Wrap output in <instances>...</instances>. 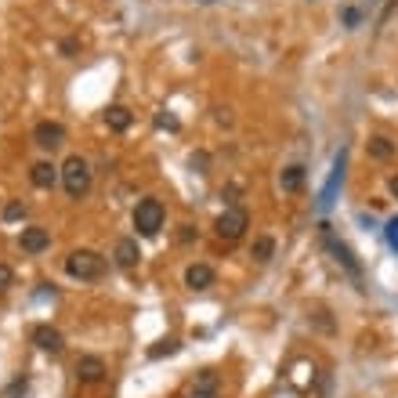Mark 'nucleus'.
Returning a JSON list of instances; mask_svg holds the SVG:
<instances>
[{"label":"nucleus","mask_w":398,"mask_h":398,"mask_svg":"<svg viewBox=\"0 0 398 398\" xmlns=\"http://www.w3.org/2000/svg\"><path fill=\"white\" fill-rule=\"evenodd\" d=\"M33 344H37L40 351H47V355H62L66 336L58 333L54 326H33Z\"/></svg>","instance_id":"obj_10"},{"label":"nucleus","mask_w":398,"mask_h":398,"mask_svg":"<svg viewBox=\"0 0 398 398\" xmlns=\"http://www.w3.org/2000/svg\"><path fill=\"white\" fill-rule=\"evenodd\" d=\"M271 254H275V239H271V235H257L254 247H250V257H254L257 264H268Z\"/></svg>","instance_id":"obj_17"},{"label":"nucleus","mask_w":398,"mask_h":398,"mask_svg":"<svg viewBox=\"0 0 398 398\" xmlns=\"http://www.w3.org/2000/svg\"><path fill=\"white\" fill-rule=\"evenodd\" d=\"M387 189H391V196H394V199H398V174H394V177H391V185H387Z\"/></svg>","instance_id":"obj_29"},{"label":"nucleus","mask_w":398,"mask_h":398,"mask_svg":"<svg viewBox=\"0 0 398 398\" xmlns=\"http://www.w3.org/2000/svg\"><path fill=\"white\" fill-rule=\"evenodd\" d=\"M22 218H25V203L22 199H11L4 206V221H22Z\"/></svg>","instance_id":"obj_20"},{"label":"nucleus","mask_w":398,"mask_h":398,"mask_svg":"<svg viewBox=\"0 0 398 398\" xmlns=\"http://www.w3.org/2000/svg\"><path fill=\"white\" fill-rule=\"evenodd\" d=\"M203 4H213V0H203Z\"/></svg>","instance_id":"obj_30"},{"label":"nucleus","mask_w":398,"mask_h":398,"mask_svg":"<svg viewBox=\"0 0 398 398\" xmlns=\"http://www.w3.org/2000/svg\"><path fill=\"white\" fill-rule=\"evenodd\" d=\"M177 348H181V344L174 341V336H167V341H160L156 348H148V358H163V355H174Z\"/></svg>","instance_id":"obj_19"},{"label":"nucleus","mask_w":398,"mask_h":398,"mask_svg":"<svg viewBox=\"0 0 398 398\" xmlns=\"http://www.w3.org/2000/svg\"><path fill=\"white\" fill-rule=\"evenodd\" d=\"M370 156H373V160H391V156H394V145H391L384 134H377V138H370Z\"/></svg>","instance_id":"obj_18"},{"label":"nucleus","mask_w":398,"mask_h":398,"mask_svg":"<svg viewBox=\"0 0 398 398\" xmlns=\"http://www.w3.org/2000/svg\"><path fill=\"white\" fill-rule=\"evenodd\" d=\"M344 163H348V152L341 148V156L333 160V170H329V177H326V189H322V196H319V206H322V210L333 203L336 189H341V181H344Z\"/></svg>","instance_id":"obj_9"},{"label":"nucleus","mask_w":398,"mask_h":398,"mask_svg":"<svg viewBox=\"0 0 398 398\" xmlns=\"http://www.w3.org/2000/svg\"><path fill=\"white\" fill-rule=\"evenodd\" d=\"M156 127H167V131H177V119H174V116H167V112H160V116H156Z\"/></svg>","instance_id":"obj_24"},{"label":"nucleus","mask_w":398,"mask_h":398,"mask_svg":"<svg viewBox=\"0 0 398 398\" xmlns=\"http://www.w3.org/2000/svg\"><path fill=\"white\" fill-rule=\"evenodd\" d=\"M11 283H15V271H11L8 264H0V293H4Z\"/></svg>","instance_id":"obj_22"},{"label":"nucleus","mask_w":398,"mask_h":398,"mask_svg":"<svg viewBox=\"0 0 398 398\" xmlns=\"http://www.w3.org/2000/svg\"><path fill=\"white\" fill-rule=\"evenodd\" d=\"M247 228H250V213L242 206H228L221 218L213 221V232H218V239H225V242H235Z\"/></svg>","instance_id":"obj_4"},{"label":"nucleus","mask_w":398,"mask_h":398,"mask_svg":"<svg viewBox=\"0 0 398 398\" xmlns=\"http://www.w3.org/2000/svg\"><path fill=\"white\" fill-rule=\"evenodd\" d=\"M185 286H189V290H210V286H213V268H210V264H189Z\"/></svg>","instance_id":"obj_12"},{"label":"nucleus","mask_w":398,"mask_h":398,"mask_svg":"<svg viewBox=\"0 0 398 398\" xmlns=\"http://www.w3.org/2000/svg\"><path fill=\"white\" fill-rule=\"evenodd\" d=\"M18 247H22V254H44V250L51 247V232H47V228H40V225H33V228H22V235H18Z\"/></svg>","instance_id":"obj_7"},{"label":"nucleus","mask_w":398,"mask_h":398,"mask_svg":"<svg viewBox=\"0 0 398 398\" xmlns=\"http://www.w3.org/2000/svg\"><path fill=\"white\" fill-rule=\"evenodd\" d=\"M105 124H109L112 131H127V127H131V109H127V105H109V109H105Z\"/></svg>","instance_id":"obj_15"},{"label":"nucleus","mask_w":398,"mask_h":398,"mask_svg":"<svg viewBox=\"0 0 398 398\" xmlns=\"http://www.w3.org/2000/svg\"><path fill=\"white\" fill-rule=\"evenodd\" d=\"M33 141L47 152H54L58 145H66V127L54 124V119H40V124L33 127Z\"/></svg>","instance_id":"obj_6"},{"label":"nucleus","mask_w":398,"mask_h":398,"mask_svg":"<svg viewBox=\"0 0 398 398\" xmlns=\"http://www.w3.org/2000/svg\"><path fill=\"white\" fill-rule=\"evenodd\" d=\"M192 170L206 174V156H203V152H199V156H192Z\"/></svg>","instance_id":"obj_26"},{"label":"nucleus","mask_w":398,"mask_h":398,"mask_svg":"<svg viewBox=\"0 0 398 398\" xmlns=\"http://www.w3.org/2000/svg\"><path fill=\"white\" fill-rule=\"evenodd\" d=\"M62 185H66V192L73 199H83L90 192V167H87L83 156H69L62 163Z\"/></svg>","instance_id":"obj_3"},{"label":"nucleus","mask_w":398,"mask_h":398,"mask_svg":"<svg viewBox=\"0 0 398 398\" xmlns=\"http://www.w3.org/2000/svg\"><path fill=\"white\" fill-rule=\"evenodd\" d=\"M358 22H362V15H358V8H344V25H348V29H355Z\"/></svg>","instance_id":"obj_23"},{"label":"nucleus","mask_w":398,"mask_h":398,"mask_svg":"<svg viewBox=\"0 0 398 398\" xmlns=\"http://www.w3.org/2000/svg\"><path fill=\"white\" fill-rule=\"evenodd\" d=\"M112 257H116V264H119V268H134V264H138V257H141V250H138V239H119Z\"/></svg>","instance_id":"obj_13"},{"label":"nucleus","mask_w":398,"mask_h":398,"mask_svg":"<svg viewBox=\"0 0 398 398\" xmlns=\"http://www.w3.org/2000/svg\"><path fill=\"white\" fill-rule=\"evenodd\" d=\"M66 271L73 275V279H80V283H95V279L105 275V257L98 250H73L66 257Z\"/></svg>","instance_id":"obj_1"},{"label":"nucleus","mask_w":398,"mask_h":398,"mask_svg":"<svg viewBox=\"0 0 398 398\" xmlns=\"http://www.w3.org/2000/svg\"><path fill=\"white\" fill-rule=\"evenodd\" d=\"M58 177H62V167H54L51 160H40V163H33V170H29V181H33L37 189H54Z\"/></svg>","instance_id":"obj_11"},{"label":"nucleus","mask_w":398,"mask_h":398,"mask_svg":"<svg viewBox=\"0 0 398 398\" xmlns=\"http://www.w3.org/2000/svg\"><path fill=\"white\" fill-rule=\"evenodd\" d=\"M192 391H196V398H213V394H218V373H213V370H203V373H196V384H192Z\"/></svg>","instance_id":"obj_14"},{"label":"nucleus","mask_w":398,"mask_h":398,"mask_svg":"<svg viewBox=\"0 0 398 398\" xmlns=\"http://www.w3.org/2000/svg\"><path fill=\"white\" fill-rule=\"evenodd\" d=\"M218 124H232V112L228 109H218Z\"/></svg>","instance_id":"obj_28"},{"label":"nucleus","mask_w":398,"mask_h":398,"mask_svg":"<svg viewBox=\"0 0 398 398\" xmlns=\"http://www.w3.org/2000/svg\"><path fill=\"white\" fill-rule=\"evenodd\" d=\"M384 239H387V247L398 254V218H391V221L384 225Z\"/></svg>","instance_id":"obj_21"},{"label":"nucleus","mask_w":398,"mask_h":398,"mask_svg":"<svg viewBox=\"0 0 398 398\" xmlns=\"http://www.w3.org/2000/svg\"><path fill=\"white\" fill-rule=\"evenodd\" d=\"M196 232H192V225H181V242H189Z\"/></svg>","instance_id":"obj_27"},{"label":"nucleus","mask_w":398,"mask_h":398,"mask_svg":"<svg viewBox=\"0 0 398 398\" xmlns=\"http://www.w3.org/2000/svg\"><path fill=\"white\" fill-rule=\"evenodd\" d=\"M163 221H167V210H163L160 199H152V196L138 199V206H134V228H138V235H145V239L160 235Z\"/></svg>","instance_id":"obj_2"},{"label":"nucleus","mask_w":398,"mask_h":398,"mask_svg":"<svg viewBox=\"0 0 398 398\" xmlns=\"http://www.w3.org/2000/svg\"><path fill=\"white\" fill-rule=\"evenodd\" d=\"M76 47H80V40H73V37H69V40H62V54H66V58H73V51H76Z\"/></svg>","instance_id":"obj_25"},{"label":"nucleus","mask_w":398,"mask_h":398,"mask_svg":"<svg viewBox=\"0 0 398 398\" xmlns=\"http://www.w3.org/2000/svg\"><path fill=\"white\" fill-rule=\"evenodd\" d=\"M105 377V358L98 355H80L76 358V380L80 384H98Z\"/></svg>","instance_id":"obj_8"},{"label":"nucleus","mask_w":398,"mask_h":398,"mask_svg":"<svg viewBox=\"0 0 398 398\" xmlns=\"http://www.w3.org/2000/svg\"><path fill=\"white\" fill-rule=\"evenodd\" d=\"M304 185V167L300 163H293V167H286L283 174H279V189L283 192H297Z\"/></svg>","instance_id":"obj_16"},{"label":"nucleus","mask_w":398,"mask_h":398,"mask_svg":"<svg viewBox=\"0 0 398 398\" xmlns=\"http://www.w3.org/2000/svg\"><path fill=\"white\" fill-rule=\"evenodd\" d=\"M322 242L329 247V254L336 257V264H344V268H348V271L355 275V279H358V275H362V264L355 261V254H351V250L344 247V242H341V239H336V235L329 232V225H322Z\"/></svg>","instance_id":"obj_5"}]
</instances>
